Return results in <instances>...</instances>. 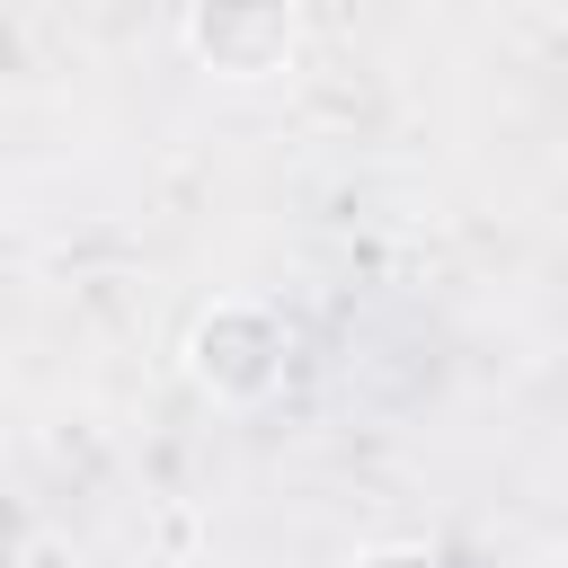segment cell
<instances>
[{
    "instance_id": "1",
    "label": "cell",
    "mask_w": 568,
    "mask_h": 568,
    "mask_svg": "<svg viewBox=\"0 0 568 568\" xmlns=\"http://www.w3.org/2000/svg\"><path fill=\"white\" fill-rule=\"evenodd\" d=\"M284 44H293V0H204L195 9V53L231 80L275 71Z\"/></svg>"
}]
</instances>
